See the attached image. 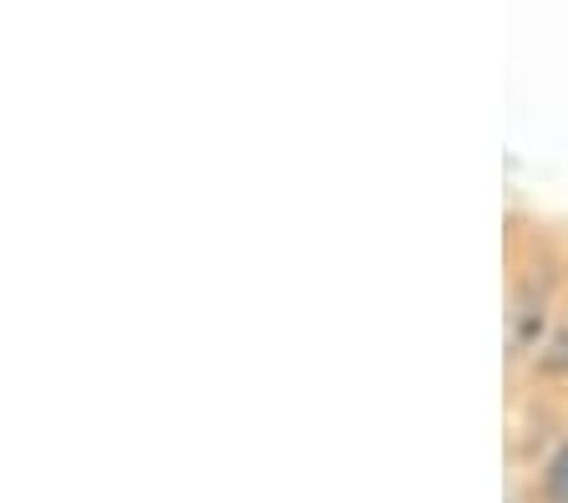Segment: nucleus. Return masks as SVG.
<instances>
[{
  "mask_svg": "<svg viewBox=\"0 0 568 503\" xmlns=\"http://www.w3.org/2000/svg\"><path fill=\"white\" fill-rule=\"evenodd\" d=\"M532 366H538V376H568V311L554 315V331L544 335Z\"/></svg>",
  "mask_w": 568,
  "mask_h": 503,
  "instance_id": "obj_2",
  "label": "nucleus"
},
{
  "mask_svg": "<svg viewBox=\"0 0 568 503\" xmlns=\"http://www.w3.org/2000/svg\"><path fill=\"white\" fill-rule=\"evenodd\" d=\"M554 295H558V280L548 264H528L518 275L508 295V356L513 361H532L544 335L554 331Z\"/></svg>",
  "mask_w": 568,
  "mask_h": 503,
  "instance_id": "obj_1",
  "label": "nucleus"
},
{
  "mask_svg": "<svg viewBox=\"0 0 568 503\" xmlns=\"http://www.w3.org/2000/svg\"><path fill=\"white\" fill-rule=\"evenodd\" d=\"M538 493H544V503H568V437L544 463V483H538Z\"/></svg>",
  "mask_w": 568,
  "mask_h": 503,
  "instance_id": "obj_3",
  "label": "nucleus"
}]
</instances>
